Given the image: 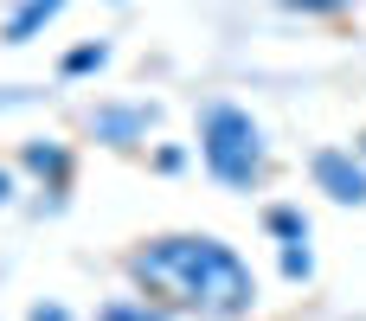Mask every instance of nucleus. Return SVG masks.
Here are the masks:
<instances>
[{"label": "nucleus", "instance_id": "1", "mask_svg": "<svg viewBox=\"0 0 366 321\" xmlns=\"http://www.w3.org/2000/svg\"><path fill=\"white\" fill-rule=\"evenodd\" d=\"M135 296L199 321H244L257 309V270L212 232H161L122 257Z\"/></svg>", "mask_w": 366, "mask_h": 321}, {"label": "nucleus", "instance_id": "2", "mask_svg": "<svg viewBox=\"0 0 366 321\" xmlns=\"http://www.w3.org/2000/svg\"><path fill=\"white\" fill-rule=\"evenodd\" d=\"M199 161L206 174L225 187V193H257L264 187V167H270V142H264V122L232 103V97H212L199 109Z\"/></svg>", "mask_w": 366, "mask_h": 321}, {"label": "nucleus", "instance_id": "3", "mask_svg": "<svg viewBox=\"0 0 366 321\" xmlns=\"http://www.w3.org/2000/svg\"><path fill=\"white\" fill-rule=\"evenodd\" d=\"M154 129H161V103H148V97H116V103L90 109V135L103 148H142Z\"/></svg>", "mask_w": 366, "mask_h": 321}, {"label": "nucleus", "instance_id": "4", "mask_svg": "<svg viewBox=\"0 0 366 321\" xmlns=\"http://www.w3.org/2000/svg\"><path fill=\"white\" fill-rule=\"evenodd\" d=\"M309 180L335 206H366V154L360 148H315L309 154Z\"/></svg>", "mask_w": 366, "mask_h": 321}, {"label": "nucleus", "instance_id": "5", "mask_svg": "<svg viewBox=\"0 0 366 321\" xmlns=\"http://www.w3.org/2000/svg\"><path fill=\"white\" fill-rule=\"evenodd\" d=\"M58 206H64V187H71V174H77V154L64 148V142H51V135H32V142H19V154H13Z\"/></svg>", "mask_w": 366, "mask_h": 321}, {"label": "nucleus", "instance_id": "6", "mask_svg": "<svg viewBox=\"0 0 366 321\" xmlns=\"http://www.w3.org/2000/svg\"><path fill=\"white\" fill-rule=\"evenodd\" d=\"M64 6H71V0H19V6L0 19V45H32V39H39Z\"/></svg>", "mask_w": 366, "mask_h": 321}, {"label": "nucleus", "instance_id": "7", "mask_svg": "<svg viewBox=\"0 0 366 321\" xmlns=\"http://www.w3.org/2000/svg\"><path fill=\"white\" fill-rule=\"evenodd\" d=\"M109 64V39H84V45H71L64 58H58V77H90V71H103Z\"/></svg>", "mask_w": 366, "mask_h": 321}, {"label": "nucleus", "instance_id": "8", "mask_svg": "<svg viewBox=\"0 0 366 321\" xmlns=\"http://www.w3.org/2000/svg\"><path fill=\"white\" fill-rule=\"evenodd\" d=\"M264 232H270L277 245H309V212H302V206H270V212H264Z\"/></svg>", "mask_w": 366, "mask_h": 321}, {"label": "nucleus", "instance_id": "9", "mask_svg": "<svg viewBox=\"0 0 366 321\" xmlns=\"http://www.w3.org/2000/svg\"><path fill=\"white\" fill-rule=\"evenodd\" d=\"M97 321H174V309H161L148 296H116V302L97 309Z\"/></svg>", "mask_w": 366, "mask_h": 321}, {"label": "nucleus", "instance_id": "10", "mask_svg": "<svg viewBox=\"0 0 366 321\" xmlns=\"http://www.w3.org/2000/svg\"><path fill=\"white\" fill-rule=\"evenodd\" d=\"M277 264H283V277H290V283H309V277H315V251H309V245H283V251H277Z\"/></svg>", "mask_w": 366, "mask_h": 321}, {"label": "nucleus", "instance_id": "11", "mask_svg": "<svg viewBox=\"0 0 366 321\" xmlns=\"http://www.w3.org/2000/svg\"><path fill=\"white\" fill-rule=\"evenodd\" d=\"M283 13H315V19H328V13H347L354 0H277Z\"/></svg>", "mask_w": 366, "mask_h": 321}, {"label": "nucleus", "instance_id": "12", "mask_svg": "<svg viewBox=\"0 0 366 321\" xmlns=\"http://www.w3.org/2000/svg\"><path fill=\"white\" fill-rule=\"evenodd\" d=\"M51 90H32V84H0V109H19V103H45Z\"/></svg>", "mask_w": 366, "mask_h": 321}, {"label": "nucleus", "instance_id": "13", "mask_svg": "<svg viewBox=\"0 0 366 321\" xmlns=\"http://www.w3.org/2000/svg\"><path fill=\"white\" fill-rule=\"evenodd\" d=\"M26 321H77V315H71L64 302H32V309H26Z\"/></svg>", "mask_w": 366, "mask_h": 321}, {"label": "nucleus", "instance_id": "14", "mask_svg": "<svg viewBox=\"0 0 366 321\" xmlns=\"http://www.w3.org/2000/svg\"><path fill=\"white\" fill-rule=\"evenodd\" d=\"M154 167H161V174H180V167H187V148H161Z\"/></svg>", "mask_w": 366, "mask_h": 321}, {"label": "nucleus", "instance_id": "15", "mask_svg": "<svg viewBox=\"0 0 366 321\" xmlns=\"http://www.w3.org/2000/svg\"><path fill=\"white\" fill-rule=\"evenodd\" d=\"M6 206H13V167L0 161V212H6Z\"/></svg>", "mask_w": 366, "mask_h": 321}, {"label": "nucleus", "instance_id": "16", "mask_svg": "<svg viewBox=\"0 0 366 321\" xmlns=\"http://www.w3.org/2000/svg\"><path fill=\"white\" fill-rule=\"evenodd\" d=\"M360 154H366V135H360Z\"/></svg>", "mask_w": 366, "mask_h": 321}, {"label": "nucleus", "instance_id": "17", "mask_svg": "<svg viewBox=\"0 0 366 321\" xmlns=\"http://www.w3.org/2000/svg\"><path fill=\"white\" fill-rule=\"evenodd\" d=\"M109 6H116V0H109Z\"/></svg>", "mask_w": 366, "mask_h": 321}]
</instances>
